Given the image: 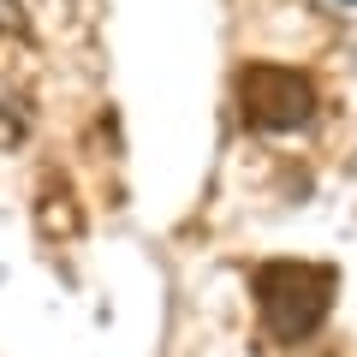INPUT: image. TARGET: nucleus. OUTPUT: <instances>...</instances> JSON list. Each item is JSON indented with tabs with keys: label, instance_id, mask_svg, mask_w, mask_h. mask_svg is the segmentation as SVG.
I'll list each match as a JSON object with an SVG mask.
<instances>
[{
	"label": "nucleus",
	"instance_id": "f257e3e1",
	"mask_svg": "<svg viewBox=\"0 0 357 357\" xmlns=\"http://www.w3.org/2000/svg\"><path fill=\"white\" fill-rule=\"evenodd\" d=\"M256 310H262V328L280 345H304L310 333L328 321L333 292H340V274L328 262H262L250 274Z\"/></svg>",
	"mask_w": 357,
	"mask_h": 357
},
{
	"label": "nucleus",
	"instance_id": "f03ea898",
	"mask_svg": "<svg viewBox=\"0 0 357 357\" xmlns=\"http://www.w3.org/2000/svg\"><path fill=\"white\" fill-rule=\"evenodd\" d=\"M232 96H238V114L250 131H304L321 107L316 84L298 66H244Z\"/></svg>",
	"mask_w": 357,
	"mask_h": 357
},
{
	"label": "nucleus",
	"instance_id": "7ed1b4c3",
	"mask_svg": "<svg viewBox=\"0 0 357 357\" xmlns=\"http://www.w3.org/2000/svg\"><path fill=\"white\" fill-rule=\"evenodd\" d=\"M345 6H357V0H345Z\"/></svg>",
	"mask_w": 357,
	"mask_h": 357
}]
</instances>
